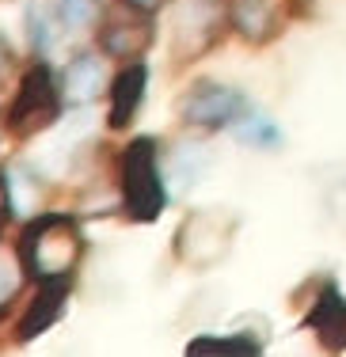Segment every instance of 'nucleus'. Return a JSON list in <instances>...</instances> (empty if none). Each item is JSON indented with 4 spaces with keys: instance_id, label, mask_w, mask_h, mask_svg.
<instances>
[{
    "instance_id": "6ab92c4d",
    "label": "nucleus",
    "mask_w": 346,
    "mask_h": 357,
    "mask_svg": "<svg viewBox=\"0 0 346 357\" xmlns=\"http://www.w3.org/2000/svg\"><path fill=\"white\" fill-rule=\"evenodd\" d=\"M12 65H15V54H12V46L0 38V88H4V80L12 76Z\"/></svg>"
},
{
    "instance_id": "4468645a",
    "label": "nucleus",
    "mask_w": 346,
    "mask_h": 357,
    "mask_svg": "<svg viewBox=\"0 0 346 357\" xmlns=\"http://www.w3.org/2000/svg\"><path fill=\"white\" fill-rule=\"evenodd\" d=\"M236 141L248 144V149H259V152H270L282 144V133H278V126L270 122V118H243V122H236Z\"/></svg>"
},
{
    "instance_id": "423d86ee",
    "label": "nucleus",
    "mask_w": 346,
    "mask_h": 357,
    "mask_svg": "<svg viewBox=\"0 0 346 357\" xmlns=\"http://www.w3.org/2000/svg\"><path fill=\"white\" fill-rule=\"evenodd\" d=\"M175 110H179V122L194 130H229L251 114V103L236 88H225L217 80H198Z\"/></svg>"
},
{
    "instance_id": "2eb2a0df",
    "label": "nucleus",
    "mask_w": 346,
    "mask_h": 357,
    "mask_svg": "<svg viewBox=\"0 0 346 357\" xmlns=\"http://www.w3.org/2000/svg\"><path fill=\"white\" fill-rule=\"evenodd\" d=\"M259 350H263V342L248 335H225V338L202 335L187 346V354H259Z\"/></svg>"
},
{
    "instance_id": "0eeeda50",
    "label": "nucleus",
    "mask_w": 346,
    "mask_h": 357,
    "mask_svg": "<svg viewBox=\"0 0 346 357\" xmlns=\"http://www.w3.org/2000/svg\"><path fill=\"white\" fill-rule=\"evenodd\" d=\"M156 31H153V12H141V8L122 4L118 12H111L99 27V50L114 61H141L145 50L153 46Z\"/></svg>"
},
{
    "instance_id": "dca6fc26",
    "label": "nucleus",
    "mask_w": 346,
    "mask_h": 357,
    "mask_svg": "<svg viewBox=\"0 0 346 357\" xmlns=\"http://www.w3.org/2000/svg\"><path fill=\"white\" fill-rule=\"evenodd\" d=\"M20 274H27V270H23V262H20V255H15V259H8V255L0 251V308H4L15 293H20Z\"/></svg>"
},
{
    "instance_id": "20e7f679",
    "label": "nucleus",
    "mask_w": 346,
    "mask_h": 357,
    "mask_svg": "<svg viewBox=\"0 0 346 357\" xmlns=\"http://www.w3.org/2000/svg\"><path fill=\"white\" fill-rule=\"evenodd\" d=\"M65 96H61V80H54L46 61L31 65L20 80V91H15L12 107H8V130L15 137H35V133L50 130V126L61 118Z\"/></svg>"
},
{
    "instance_id": "f257e3e1",
    "label": "nucleus",
    "mask_w": 346,
    "mask_h": 357,
    "mask_svg": "<svg viewBox=\"0 0 346 357\" xmlns=\"http://www.w3.org/2000/svg\"><path fill=\"white\" fill-rule=\"evenodd\" d=\"M15 255H20L27 278H35V285L54 282V278H73L77 262L84 259L80 225L65 213H42L23 228Z\"/></svg>"
},
{
    "instance_id": "ddd939ff",
    "label": "nucleus",
    "mask_w": 346,
    "mask_h": 357,
    "mask_svg": "<svg viewBox=\"0 0 346 357\" xmlns=\"http://www.w3.org/2000/svg\"><path fill=\"white\" fill-rule=\"evenodd\" d=\"M50 12L61 31H88L103 15V0H50Z\"/></svg>"
},
{
    "instance_id": "f03ea898",
    "label": "nucleus",
    "mask_w": 346,
    "mask_h": 357,
    "mask_svg": "<svg viewBox=\"0 0 346 357\" xmlns=\"http://www.w3.org/2000/svg\"><path fill=\"white\" fill-rule=\"evenodd\" d=\"M118 190H122V213L137 225H149L164 213L167 190L160 175V144L153 137H133L118 160Z\"/></svg>"
},
{
    "instance_id": "39448f33",
    "label": "nucleus",
    "mask_w": 346,
    "mask_h": 357,
    "mask_svg": "<svg viewBox=\"0 0 346 357\" xmlns=\"http://www.w3.org/2000/svg\"><path fill=\"white\" fill-rule=\"evenodd\" d=\"M229 27V0H175L172 4V57L194 61L209 54Z\"/></svg>"
},
{
    "instance_id": "9d476101",
    "label": "nucleus",
    "mask_w": 346,
    "mask_h": 357,
    "mask_svg": "<svg viewBox=\"0 0 346 357\" xmlns=\"http://www.w3.org/2000/svg\"><path fill=\"white\" fill-rule=\"evenodd\" d=\"M145 88H149V65L145 61H126L122 69L114 73L111 80V110H107V126L111 130H126L130 118L137 114L141 99H145Z\"/></svg>"
},
{
    "instance_id": "aec40b11",
    "label": "nucleus",
    "mask_w": 346,
    "mask_h": 357,
    "mask_svg": "<svg viewBox=\"0 0 346 357\" xmlns=\"http://www.w3.org/2000/svg\"><path fill=\"white\" fill-rule=\"evenodd\" d=\"M122 4H130V8H141V12H156V8H164L167 0H122Z\"/></svg>"
},
{
    "instance_id": "a211bd4d",
    "label": "nucleus",
    "mask_w": 346,
    "mask_h": 357,
    "mask_svg": "<svg viewBox=\"0 0 346 357\" xmlns=\"http://www.w3.org/2000/svg\"><path fill=\"white\" fill-rule=\"evenodd\" d=\"M12 209H15V202H12V183H8V175L0 172V220L12 217Z\"/></svg>"
},
{
    "instance_id": "f8f14e48",
    "label": "nucleus",
    "mask_w": 346,
    "mask_h": 357,
    "mask_svg": "<svg viewBox=\"0 0 346 357\" xmlns=\"http://www.w3.org/2000/svg\"><path fill=\"white\" fill-rule=\"evenodd\" d=\"M229 27L251 46H263L278 35V12L270 0H229Z\"/></svg>"
},
{
    "instance_id": "7ed1b4c3",
    "label": "nucleus",
    "mask_w": 346,
    "mask_h": 357,
    "mask_svg": "<svg viewBox=\"0 0 346 357\" xmlns=\"http://www.w3.org/2000/svg\"><path fill=\"white\" fill-rule=\"evenodd\" d=\"M236 228H240V220L229 209H194L183 217L179 232H175V255L190 270H209L232 251Z\"/></svg>"
},
{
    "instance_id": "9b49d317",
    "label": "nucleus",
    "mask_w": 346,
    "mask_h": 357,
    "mask_svg": "<svg viewBox=\"0 0 346 357\" xmlns=\"http://www.w3.org/2000/svg\"><path fill=\"white\" fill-rule=\"evenodd\" d=\"M69 285H73V278H54V282H38L35 301H31V308L23 312L20 327H15V338H20V342H27V338L42 335L46 327H54L57 316H61L65 296H69Z\"/></svg>"
},
{
    "instance_id": "6e6552de",
    "label": "nucleus",
    "mask_w": 346,
    "mask_h": 357,
    "mask_svg": "<svg viewBox=\"0 0 346 357\" xmlns=\"http://www.w3.org/2000/svg\"><path fill=\"white\" fill-rule=\"evenodd\" d=\"M103 50L99 54H77L61 73V96H65V107H84L91 103L96 96L111 91V80L107 76V61H103Z\"/></svg>"
},
{
    "instance_id": "f3484780",
    "label": "nucleus",
    "mask_w": 346,
    "mask_h": 357,
    "mask_svg": "<svg viewBox=\"0 0 346 357\" xmlns=\"http://www.w3.org/2000/svg\"><path fill=\"white\" fill-rule=\"evenodd\" d=\"M50 20H54V12H46V8H27V27H31V46L35 50H50Z\"/></svg>"
},
{
    "instance_id": "1a4fd4ad",
    "label": "nucleus",
    "mask_w": 346,
    "mask_h": 357,
    "mask_svg": "<svg viewBox=\"0 0 346 357\" xmlns=\"http://www.w3.org/2000/svg\"><path fill=\"white\" fill-rule=\"evenodd\" d=\"M305 327L316 331L324 350H346V296L339 293L335 282H324L319 296L312 301Z\"/></svg>"
}]
</instances>
